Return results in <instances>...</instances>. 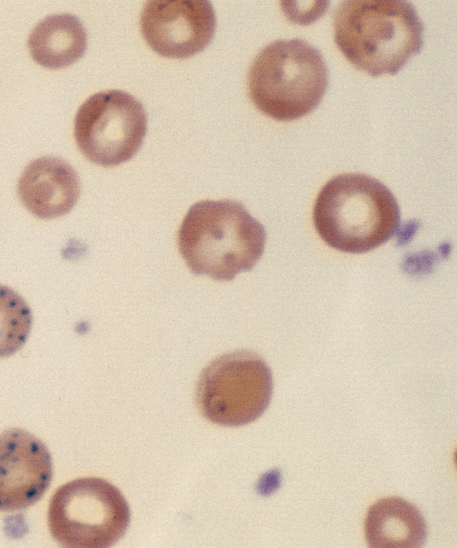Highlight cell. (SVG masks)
Instances as JSON below:
<instances>
[{"mask_svg": "<svg viewBox=\"0 0 457 548\" xmlns=\"http://www.w3.org/2000/svg\"><path fill=\"white\" fill-rule=\"evenodd\" d=\"M334 40L358 70L395 74L420 51L423 24L404 0H347L333 14Z\"/></svg>", "mask_w": 457, "mask_h": 548, "instance_id": "6da1fadb", "label": "cell"}, {"mask_svg": "<svg viewBox=\"0 0 457 548\" xmlns=\"http://www.w3.org/2000/svg\"><path fill=\"white\" fill-rule=\"evenodd\" d=\"M266 231L239 202L230 199L193 204L178 232V247L189 270L229 281L261 259Z\"/></svg>", "mask_w": 457, "mask_h": 548, "instance_id": "7a4b0ae2", "label": "cell"}, {"mask_svg": "<svg viewBox=\"0 0 457 548\" xmlns=\"http://www.w3.org/2000/svg\"><path fill=\"white\" fill-rule=\"evenodd\" d=\"M400 207L389 188L362 173L332 177L319 191L312 220L330 247L363 253L387 242L400 224Z\"/></svg>", "mask_w": 457, "mask_h": 548, "instance_id": "3957f363", "label": "cell"}, {"mask_svg": "<svg viewBox=\"0 0 457 548\" xmlns=\"http://www.w3.org/2000/svg\"><path fill=\"white\" fill-rule=\"evenodd\" d=\"M328 72L320 52L299 38L276 40L253 59L248 93L263 114L281 121L297 120L320 103Z\"/></svg>", "mask_w": 457, "mask_h": 548, "instance_id": "277c9868", "label": "cell"}, {"mask_svg": "<svg viewBox=\"0 0 457 548\" xmlns=\"http://www.w3.org/2000/svg\"><path fill=\"white\" fill-rule=\"evenodd\" d=\"M129 504L120 491L100 477H80L59 486L48 506L53 538L67 548H105L126 532Z\"/></svg>", "mask_w": 457, "mask_h": 548, "instance_id": "5b68a950", "label": "cell"}, {"mask_svg": "<svg viewBox=\"0 0 457 548\" xmlns=\"http://www.w3.org/2000/svg\"><path fill=\"white\" fill-rule=\"evenodd\" d=\"M272 389V375L265 361L255 353L239 350L217 357L203 369L195 400L209 421L239 427L261 417Z\"/></svg>", "mask_w": 457, "mask_h": 548, "instance_id": "8992f818", "label": "cell"}, {"mask_svg": "<svg viewBox=\"0 0 457 548\" xmlns=\"http://www.w3.org/2000/svg\"><path fill=\"white\" fill-rule=\"evenodd\" d=\"M147 118L142 104L121 90L89 96L74 119V138L90 162L113 167L130 160L139 150Z\"/></svg>", "mask_w": 457, "mask_h": 548, "instance_id": "52a82bcc", "label": "cell"}, {"mask_svg": "<svg viewBox=\"0 0 457 548\" xmlns=\"http://www.w3.org/2000/svg\"><path fill=\"white\" fill-rule=\"evenodd\" d=\"M215 28V13L206 0L148 1L140 16L141 32L148 46L170 58H188L203 51Z\"/></svg>", "mask_w": 457, "mask_h": 548, "instance_id": "ba28073f", "label": "cell"}, {"mask_svg": "<svg viewBox=\"0 0 457 548\" xmlns=\"http://www.w3.org/2000/svg\"><path fill=\"white\" fill-rule=\"evenodd\" d=\"M53 476L45 444L21 428L0 434V511L26 509L38 502Z\"/></svg>", "mask_w": 457, "mask_h": 548, "instance_id": "9c48e42d", "label": "cell"}, {"mask_svg": "<svg viewBox=\"0 0 457 548\" xmlns=\"http://www.w3.org/2000/svg\"><path fill=\"white\" fill-rule=\"evenodd\" d=\"M79 179L75 170L55 156H41L23 170L17 194L34 216L50 220L69 213L78 202Z\"/></svg>", "mask_w": 457, "mask_h": 548, "instance_id": "30bf717a", "label": "cell"}, {"mask_svg": "<svg viewBox=\"0 0 457 548\" xmlns=\"http://www.w3.org/2000/svg\"><path fill=\"white\" fill-rule=\"evenodd\" d=\"M365 537L373 548L420 547L427 537L426 521L411 502L400 497H386L368 510Z\"/></svg>", "mask_w": 457, "mask_h": 548, "instance_id": "8fae6325", "label": "cell"}, {"mask_svg": "<svg viewBox=\"0 0 457 548\" xmlns=\"http://www.w3.org/2000/svg\"><path fill=\"white\" fill-rule=\"evenodd\" d=\"M28 47L42 67L59 70L79 60L87 49L81 21L70 13L54 14L39 21L30 32Z\"/></svg>", "mask_w": 457, "mask_h": 548, "instance_id": "7c38bea8", "label": "cell"}, {"mask_svg": "<svg viewBox=\"0 0 457 548\" xmlns=\"http://www.w3.org/2000/svg\"><path fill=\"white\" fill-rule=\"evenodd\" d=\"M32 313L26 301L12 288L0 285V358L19 351L26 343Z\"/></svg>", "mask_w": 457, "mask_h": 548, "instance_id": "4fadbf2b", "label": "cell"}]
</instances>
